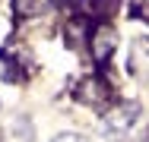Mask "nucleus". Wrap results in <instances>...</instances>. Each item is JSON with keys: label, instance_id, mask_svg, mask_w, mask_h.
<instances>
[{"label": "nucleus", "instance_id": "f257e3e1", "mask_svg": "<svg viewBox=\"0 0 149 142\" xmlns=\"http://www.w3.org/2000/svg\"><path fill=\"white\" fill-rule=\"evenodd\" d=\"M136 117H140V104H136V101H124L114 111H105V117L98 120V126H102V133L118 136V133L130 130V126L136 123Z\"/></svg>", "mask_w": 149, "mask_h": 142}, {"label": "nucleus", "instance_id": "f03ea898", "mask_svg": "<svg viewBox=\"0 0 149 142\" xmlns=\"http://www.w3.org/2000/svg\"><path fill=\"white\" fill-rule=\"evenodd\" d=\"M114 48H118V35H114V28L108 26H98L92 32V54L98 63H108V57L114 54Z\"/></svg>", "mask_w": 149, "mask_h": 142}, {"label": "nucleus", "instance_id": "7ed1b4c3", "mask_svg": "<svg viewBox=\"0 0 149 142\" xmlns=\"http://www.w3.org/2000/svg\"><path fill=\"white\" fill-rule=\"evenodd\" d=\"M76 98H79V101H86V104H98V101H105V98H108V85L98 82V79H86V82L76 88Z\"/></svg>", "mask_w": 149, "mask_h": 142}, {"label": "nucleus", "instance_id": "20e7f679", "mask_svg": "<svg viewBox=\"0 0 149 142\" xmlns=\"http://www.w3.org/2000/svg\"><path fill=\"white\" fill-rule=\"evenodd\" d=\"M118 3L120 0H79L83 13H89V16H108V13H114Z\"/></svg>", "mask_w": 149, "mask_h": 142}, {"label": "nucleus", "instance_id": "39448f33", "mask_svg": "<svg viewBox=\"0 0 149 142\" xmlns=\"http://www.w3.org/2000/svg\"><path fill=\"white\" fill-rule=\"evenodd\" d=\"M51 142H89V139H86L83 133H57Z\"/></svg>", "mask_w": 149, "mask_h": 142}, {"label": "nucleus", "instance_id": "423d86ee", "mask_svg": "<svg viewBox=\"0 0 149 142\" xmlns=\"http://www.w3.org/2000/svg\"><path fill=\"white\" fill-rule=\"evenodd\" d=\"M16 10L26 13V16H32V13H38V3L35 0H16Z\"/></svg>", "mask_w": 149, "mask_h": 142}]
</instances>
